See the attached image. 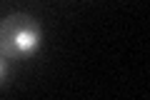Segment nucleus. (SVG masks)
Wrapping results in <instances>:
<instances>
[{
    "label": "nucleus",
    "instance_id": "nucleus-1",
    "mask_svg": "<svg viewBox=\"0 0 150 100\" xmlns=\"http://www.w3.org/2000/svg\"><path fill=\"white\" fill-rule=\"evenodd\" d=\"M43 43V28L28 13H13L0 20V53L10 60H28Z\"/></svg>",
    "mask_w": 150,
    "mask_h": 100
},
{
    "label": "nucleus",
    "instance_id": "nucleus-2",
    "mask_svg": "<svg viewBox=\"0 0 150 100\" xmlns=\"http://www.w3.org/2000/svg\"><path fill=\"white\" fill-rule=\"evenodd\" d=\"M5 73H8V65H5V55L0 53V83H3V78H5Z\"/></svg>",
    "mask_w": 150,
    "mask_h": 100
}]
</instances>
